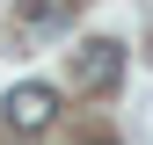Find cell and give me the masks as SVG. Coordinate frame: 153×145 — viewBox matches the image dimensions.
<instances>
[{
  "label": "cell",
  "mask_w": 153,
  "mask_h": 145,
  "mask_svg": "<svg viewBox=\"0 0 153 145\" xmlns=\"http://www.w3.org/2000/svg\"><path fill=\"white\" fill-rule=\"evenodd\" d=\"M73 87L80 94H117L124 87V44L117 36H95V44L73 51Z\"/></svg>",
  "instance_id": "6da1fadb"
},
{
  "label": "cell",
  "mask_w": 153,
  "mask_h": 145,
  "mask_svg": "<svg viewBox=\"0 0 153 145\" xmlns=\"http://www.w3.org/2000/svg\"><path fill=\"white\" fill-rule=\"evenodd\" d=\"M51 116H59V87H44V80H22V87H7V94H0V123H7V131H22V138L51 131Z\"/></svg>",
  "instance_id": "7a4b0ae2"
},
{
  "label": "cell",
  "mask_w": 153,
  "mask_h": 145,
  "mask_svg": "<svg viewBox=\"0 0 153 145\" xmlns=\"http://www.w3.org/2000/svg\"><path fill=\"white\" fill-rule=\"evenodd\" d=\"M66 0H15V29H59Z\"/></svg>",
  "instance_id": "3957f363"
},
{
  "label": "cell",
  "mask_w": 153,
  "mask_h": 145,
  "mask_svg": "<svg viewBox=\"0 0 153 145\" xmlns=\"http://www.w3.org/2000/svg\"><path fill=\"white\" fill-rule=\"evenodd\" d=\"M88 145H117V138H88Z\"/></svg>",
  "instance_id": "277c9868"
}]
</instances>
